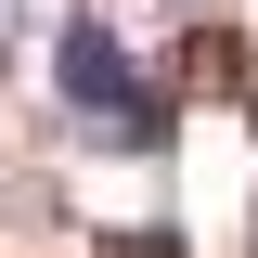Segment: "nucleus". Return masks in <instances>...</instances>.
<instances>
[{"label": "nucleus", "mask_w": 258, "mask_h": 258, "mask_svg": "<svg viewBox=\"0 0 258 258\" xmlns=\"http://www.w3.org/2000/svg\"><path fill=\"white\" fill-rule=\"evenodd\" d=\"M52 78H64V103L91 116V142H129V155H142V142H168V103L129 78L116 26H91V13H78V26L52 39Z\"/></svg>", "instance_id": "1"}, {"label": "nucleus", "mask_w": 258, "mask_h": 258, "mask_svg": "<svg viewBox=\"0 0 258 258\" xmlns=\"http://www.w3.org/2000/svg\"><path fill=\"white\" fill-rule=\"evenodd\" d=\"M13 26H26V0H0V39H13Z\"/></svg>", "instance_id": "2"}]
</instances>
